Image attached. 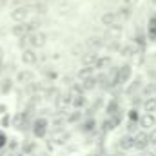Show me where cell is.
Here are the masks:
<instances>
[{
    "instance_id": "obj_1",
    "label": "cell",
    "mask_w": 156,
    "mask_h": 156,
    "mask_svg": "<svg viewBox=\"0 0 156 156\" xmlns=\"http://www.w3.org/2000/svg\"><path fill=\"white\" fill-rule=\"evenodd\" d=\"M47 131H49V120L47 118L40 116L33 122V136L35 138H38V140L45 138L47 136Z\"/></svg>"
},
{
    "instance_id": "obj_2",
    "label": "cell",
    "mask_w": 156,
    "mask_h": 156,
    "mask_svg": "<svg viewBox=\"0 0 156 156\" xmlns=\"http://www.w3.org/2000/svg\"><path fill=\"white\" fill-rule=\"evenodd\" d=\"M133 144H134L133 149L147 151V147H149V134L145 131H138L136 134H133Z\"/></svg>"
},
{
    "instance_id": "obj_3",
    "label": "cell",
    "mask_w": 156,
    "mask_h": 156,
    "mask_svg": "<svg viewBox=\"0 0 156 156\" xmlns=\"http://www.w3.org/2000/svg\"><path fill=\"white\" fill-rule=\"evenodd\" d=\"M27 40H29V47H31V49H40V47L45 45L47 35L42 33V31H35V33H29V35H27Z\"/></svg>"
},
{
    "instance_id": "obj_4",
    "label": "cell",
    "mask_w": 156,
    "mask_h": 156,
    "mask_svg": "<svg viewBox=\"0 0 156 156\" xmlns=\"http://www.w3.org/2000/svg\"><path fill=\"white\" fill-rule=\"evenodd\" d=\"M133 76V67L129 64L122 66V67H116V85H125Z\"/></svg>"
},
{
    "instance_id": "obj_5",
    "label": "cell",
    "mask_w": 156,
    "mask_h": 156,
    "mask_svg": "<svg viewBox=\"0 0 156 156\" xmlns=\"http://www.w3.org/2000/svg\"><path fill=\"white\" fill-rule=\"evenodd\" d=\"M11 20L15 24H22V22H27V16H29V9L24 7V5H18V7H13L11 13H9Z\"/></svg>"
},
{
    "instance_id": "obj_6",
    "label": "cell",
    "mask_w": 156,
    "mask_h": 156,
    "mask_svg": "<svg viewBox=\"0 0 156 156\" xmlns=\"http://www.w3.org/2000/svg\"><path fill=\"white\" fill-rule=\"evenodd\" d=\"M20 60H22V64H24V66H35V64L38 62V53H37V49H31V47L22 49Z\"/></svg>"
},
{
    "instance_id": "obj_7",
    "label": "cell",
    "mask_w": 156,
    "mask_h": 156,
    "mask_svg": "<svg viewBox=\"0 0 156 156\" xmlns=\"http://www.w3.org/2000/svg\"><path fill=\"white\" fill-rule=\"evenodd\" d=\"M100 22H102V26H105V27H109V26H120V20H118V16H116L115 11H104L102 16H100Z\"/></svg>"
},
{
    "instance_id": "obj_8",
    "label": "cell",
    "mask_w": 156,
    "mask_h": 156,
    "mask_svg": "<svg viewBox=\"0 0 156 156\" xmlns=\"http://www.w3.org/2000/svg\"><path fill=\"white\" fill-rule=\"evenodd\" d=\"M138 123L145 129V131H151L153 127H156V116L154 115H151V113H144L140 120H138Z\"/></svg>"
},
{
    "instance_id": "obj_9",
    "label": "cell",
    "mask_w": 156,
    "mask_h": 156,
    "mask_svg": "<svg viewBox=\"0 0 156 156\" xmlns=\"http://www.w3.org/2000/svg\"><path fill=\"white\" fill-rule=\"evenodd\" d=\"M33 80H35V73L29 71V69H20V71L16 73V82H18V83L29 85V83H33Z\"/></svg>"
},
{
    "instance_id": "obj_10",
    "label": "cell",
    "mask_w": 156,
    "mask_h": 156,
    "mask_svg": "<svg viewBox=\"0 0 156 156\" xmlns=\"http://www.w3.org/2000/svg\"><path fill=\"white\" fill-rule=\"evenodd\" d=\"M29 33H31V31H29V27H27L26 22H22V24H15V26L11 27V35L16 37V38H24V37H27Z\"/></svg>"
},
{
    "instance_id": "obj_11",
    "label": "cell",
    "mask_w": 156,
    "mask_h": 156,
    "mask_svg": "<svg viewBox=\"0 0 156 156\" xmlns=\"http://www.w3.org/2000/svg\"><path fill=\"white\" fill-rule=\"evenodd\" d=\"M96 58H98L96 51H87V53L80 55V62H82V66H85V67H94Z\"/></svg>"
},
{
    "instance_id": "obj_12",
    "label": "cell",
    "mask_w": 156,
    "mask_h": 156,
    "mask_svg": "<svg viewBox=\"0 0 156 156\" xmlns=\"http://www.w3.org/2000/svg\"><path fill=\"white\" fill-rule=\"evenodd\" d=\"M115 13H116L118 20H120V24H122V22H125V20H129V18L133 16V7H127V5H122V4H120V7H118Z\"/></svg>"
},
{
    "instance_id": "obj_13",
    "label": "cell",
    "mask_w": 156,
    "mask_h": 156,
    "mask_svg": "<svg viewBox=\"0 0 156 156\" xmlns=\"http://www.w3.org/2000/svg\"><path fill=\"white\" fill-rule=\"evenodd\" d=\"M85 105H87V98H85L83 94H71V107H73V109L80 111V109H83Z\"/></svg>"
},
{
    "instance_id": "obj_14",
    "label": "cell",
    "mask_w": 156,
    "mask_h": 156,
    "mask_svg": "<svg viewBox=\"0 0 156 156\" xmlns=\"http://www.w3.org/2000/svg\"><path fill=\"white\" fill-rule=\"evenodd\" d=\"M118 147L122 149V151H131L133 147H134V144H133V134H123L120 140H118Z\"/></svg>"
},
{
    "instance_id": "obj_15",
    "label": "cell",
    "mask_w": 156,
    "mask_h": 156,
    "mask_svg": "<svg viewBox=\"0 0 156 156\" xmlns=\"http://www.w3.org/2000/svg\"><path fill=\"white\" fill-rule=\"evenodd\" d=\"M111 56L109 55H104V56H100L98 55V58H96V64H94V69H100V71H105L109 66H111Z\"/></svg>"
},
{
    "instance_id": "obj_16",
    "label": "cell",
    "mask_w": 156,
    "mask_h": 156,
    "mask_svg": "<svg viewBox=\"0 0 156 156\" xmlns=\"http://www.w3.org/2000/svg\"><path fill=\"white\" fill-rule=\"evenodd\" d=\"M120 122H122L120 115L107 116V118H105V122H104V127H105V131H113V129H116L118 125H120Z\"/></svg>"
},
{
    "instance_id": "obj_17",
    "label": "cell",
    "mask_w": 156,
    "mask_h": 156,
    "mask_svg": "<svg viewBox=\"0 0 156 156\" xmlns=\"http://www.w3.org/2000/svg\"><path fill=\"white\" fill-rule=\"evenodd\" d=\"M144 113H151V115L156 113V96L145 98V102H144Z\"/></svg>"
},
{
    "instance_id": "obj_18",
    "label": "cell",
    "mask_w": 156,
    "mask_h": 156,
    "mask_svg": "<svg viewBox=\"0 0 156 156\" xmlns=\"http://www.w3.org/2000/svg\"><path fill=\"white\" fill-rule=\"evenodd\" d=\"M94 73H96L94 67H85V66H82V69L78 71V80H80V82H82V80H87V78L94 76Z\"/></svg>"
},
{
    "instance_id": "obj_19",
    "label": "cell",
    "mask_w": 156,
    "mask_h": 156,
    "mask_svg": "<svg viewBox=\"0 0 156 156\" xmlns=\"http://www.w3.org/2000/svg\"><path fill=\"white\" fill-rule=\"evenodd\" d=\"M120 53H122V56H133V55L138 53V47L134 44H125V45L120 47Z\"/></svg>"
},
{
    "instance_id": "obj_20",
    "label": "cell",
    "mask_w": 156,
    "mask_h": 156,
    "mask_svg": "<svg viewBox=\"0 0 156 156\" xmlns=\"http://www.w3.org/2000/svg\"><path fill=\"white\" fill-rule=\"evenodd\" d=\"M96 83H98V82H96V75L91 76V78H87V80H82V82H80V85H82L83 91H91V89H94Z\"/></svg>"
},
{
    "instance_id": "obj_21",
    "label": "cell",
    "mask_w": 156,
    "mask_h": 156,
    "mask_svg": "<svg viewBox=\"0 0 156 156\" xmlns=\"http://www.w3.org/2000/svg\"><path fill=\"white\" fill-rule=\"evenodd\" d=\"M94 127H96V120H94V118H87V120L82 123V131H83V133H93Z\"/></svg>"
},
{
    "instance_id": "obj_22",
    "label": "cell",
    "mask_w": 156,
    "mask_h": 156,
    "mask_svg": "<svg viewBox=\"0 0 156 156\" xmlns=\"http://www.w3.org/2000/svg\"><path fill=\"white\" fill-rule=\"evenodd\" d=\"M107 37H111L113 40L122 37V26H109L107 27Z\"/></svg>"
},
{
    "instance_id": "obj_23",
    "label": "cell",
    "mask_w": 156,
    "mask_h": 156,
    "mask_svg": "<svg viewBox=\"0 0 156 156\" xmlns=\"http://www.w3.org/2000/svg\"><path fill=\"white\" fill-rule=\"evenodd\" d=\"M134 40H136V44H134V45H136L138 49H144V47H145V44H147V37H145L142 31H138V33H136V38H134Z\"/></svg>"
},
{
    "instance_id": "obj_24",
    "label": "cell",
    "mask_w": 156,
    "mask_h": 156,
    "mask_svg": "<svg viewBox=\"0 0 156 156\" xmlns=\"http://www.w3.org/2000/svg\"><path fill=\"white\" fill-rule=\"evenodd\" d=\"M87 45L91 47V51H96L98 47L104 45V42H102L100 38H96V37H91V38H87Z\"/></svg>"
},
{
    "instance_id": "obj_25",
    "label": "cell",
    "mask_w": 156,
    "mask_h": 156,
    "mask_svg": "<svg viewBox=\"0 0 156 156\" xmlns=\"http://www.w3.org/2000/svg\"><path fill=\"white\" fill-rule=\"evenodd\" d=\"M105 111H107V116H113V115H118L120 111H118V102H116V100H111V102L107 104Z\"/></svg>"
},
{
    "instance_id": "obj_26",
    "label": "cell",
    "mask_w": 156,
    "mask_h": 156,
    "mask_svg": "<svg viewBox=\"0 0 156 156\" xmlns=\"http://www.w3.org/2000/svg\"><path fill=\"white\" fill-rule=\"evenodd\" d=\"M56 105L62 109V107H67V105H71V94H64V96H60L58 100H56Z\"/></svg>"
},
{
    "instance_id": "obj_27",
    "label": "cell",
    "mask_w": 156,
    "mask_h": 156,
    "mask_svg": "<svg viewBox=\"0 0 156 156\" xmlns=\"http://www.w3.org/2000/svg\"><path fill=\"white\" fill-rule=\"evenodd\" d=\"M127 118H129V122L131 123H138V120H140V113H138V109H129L127 111Z\"/></svg>"
},
{
    "instance_id": "obj_28",
    "label": "cell",
    "mask_w": 156,
    "mask_h": 156,
    "mask_svg": "<svg viewBox=\"0 0 156 156\" xmlns=\"http://www.w3.org/2000/svg\"><path fill=\"white\" fill-rule=\"evenodd\" d=\"M80 120H82V113L76 111V109H75V113L67 115V118H66V122H67V123H76V122H80Z\"/></svg>"
},
{
    "instance_id": "obj_29",
    "label": "cell",
    "mask_w": 156,
    "mask_h": 156,
    "mask_svg": "<svg viewBox=\"0 0 156 156\" xmlns=\"http://www.w3.org/2000/svg\"><path fill=\"white\" fill-rule=\"evenodd\" d=\"M11 89H13V82L9 80V78H5V80H2V85H0V91L2 93H11Z\"/></svg>"
},
{
    "instance_id": "obj_30",
    "label": "cell",
    "mask_w": 156,
    "mask_h": 156,
    "mask_svg": "<svg viewBox=\"0 0 156 156\" xmlns=\"http://www.w3.org/2000/svg\"><path fill=\"white\" fill-rule=\"evenodd\" d=\"M140 87H142V83H140V80H136V82H133V85L127 89V94H134V93H138L140 91Z\"/></svg>"
},
{
    "instance_id": "obj_31",
    "label": "cell",
    "mask_w": 156,
    "mask_h": 156,
    "mask_svg": "<svg viewBox=\"0 0 156 156\" xmlns=\"http://www.w3.org/2000/svg\"><path fill=\"white\" fill-rule=\"evenodd\" d=\"M7 142H9L7 140V134L4 131H0V149H5L7 147Z\"/></svg>"
},
{
    "instance_id": "obj_32",
    "label": "cell",
    "mask_w": 156,
    "mask_h": 156,
    "mask_svg": "<svg viewBox=\"0 0 156 156\" xmlns=\"http://www.w3.org/2000/svg\"><path fill=\"white\" fill-rule=\"evenodd\" d=\"M83 93H85V91L82 89V85H80V83H75V85L71 87V93H69V94H83Z\"/></svg>"
},
{
    "instance_id": "obj_33",
    "label": "cell",
    "mask_w": 156,
    "mask_h": 156,
    "mask_svg": "<svg viewBox=\"0 0 156 156\" xmlns=\"http://www.w3.org/2000/svg\"><path fill=\"white\" fill-rule=\"evenodd\" d=\"M156 29V16H151L147 22V31H154Z\"/></svg>"
},
{
    "instance_id": "obj_34",
    "label": "cell",
    "mask_w": 156,
    "mask_h": 156,
    "mask_svg": "<svg viewBox=\"0 0 156 156\" xmlns=\"http://www.w3.org/2000/svg\"><path fill=\"white\" fill-rule=\"evenodd\" d=\"M149 134V144H156V127L151 129V133H147Z\"/></svg>"
},
{
    "instance_id": "obj_35",
    "label": "cell",
    "mask_w": 156,
    "mask_h": 156,
    "mask_svg": "<svg viewBox=\"0 0 156 156\" xmlns=\"http://www.w3.org/2000/svg\"><path fill=\"white\" fill-rule=\"evenodd\" d=\"M145 37H147V40H151V42H156V29L154 31H147Z\"/></svg>"
},
{
    "instance_id": "obj_36",
    "label": "cell",
    "mask_w": 156,
    "mask_h": 156,
    "mask_svg": "<svg viewBox=\"0 0 156 156\" xmlns=\"http://www.w3.org/2000/svg\"><path fill=\"white\" fill-rule=\"evenodd\" d=\"M154 91H156L154 85H147V87H145V93H147V94H153Z\"/></svg>"
},
{
    "instance_id": "obj_37",
    "label": "cell",
    "mask_w": 156,
    "mask_h": 156,
    "mask_svg": "<svg viewBox=\"0 0 156 156\" xmlns=\"http://www.w3.org/2000/svg\"><path fill=\"white\" fill-rule=\"evenodd\" d=\"M2 125H4V127H7V125H9V116H4V118H2Z\"/></svg>"
},
{
    "instance_id": "obj_38",
    "label": "cell",
    "mask_w": 156,
    "mask_h": 156,
    "mask_svg": "<svg viewBox=\"0 0 156 156\" xmlns=\"http://www.w3.org/2000/svg\"><path fill=\"white\" fill-rule=\"evenodd\" d=\"M56 76H58V75H56L55 71H49V73H47V78H51V80H55Z\"/></svg>"
},
{
    "instance_id": "obj_39",
    "label": "cell",
    "mask_w": 156,
    "mask_h": 156,
    "mask_svg": "<svg viewBox=\"0 0 156 156\" xmlns=\"http://www.w3.org/2000/svg\"><path fill=\"white\" fill-rule=\"evenodd\" d=\"M140 156H154V154H153V153H147V151H142V154Z\"/></svg>"
},
{
    "instance_id": "obj_40",
    "label": "cell",
    "mask_w": 156,
    "mask_h": 156,
    "mask_svg": "<svg viewBox=\"0 0 156 156\" xmlns=\"http://www.w3.org/2000/svg\"><path fill=\"white\" fill-rule=\"evenodd\" d=\"M4 111H5V107H4V105H0V113H4Z\"/></svg>"
},
{
    "instance_id": "obj_41",
    "label": "cell",
    "mask_w": 156,
    "mask_h": 156,
    "mask_svg": "<svg viewBox=\"0 0 156 156\" xmlns=\"http://www.w3.org/2000/svg\"><path fill=\"white\" fill-rule=\"evenodd\" d=\"M0 67H2V66H0ZM0 73H2V69H0Z\"/></svg>"
},
{
    "instance_id": "obj_42",
    "label": "cell",
    "mask_w": 156,
    "mask_h": 156,
    "mask_svg": "<svg viewBox=\"0 0 156 156\" xmlns=\"http://www.w3.org/2000/svg\"><path fill=\"white\" fill-rule=\"evenodd\" d=\"M20 156H22V154H20Z\"/></svg>"
},
{
    "instance_id": "obj_43",
    "label": "cell",
    "mask_w": 156,
    "mask_h": 156,
    "mask_svg": "<svg viewBox=\"0 0 156 156\" xmlns=\"http://www.w3.org/2000/svg\"><path fill=\"white\" fill-rule=\"evenodd\" d=\"M0 156H2V154H0Z\"/></svg>"
}]
</instances>
